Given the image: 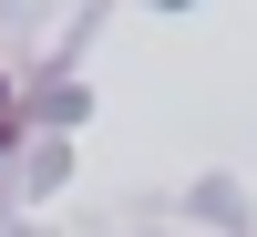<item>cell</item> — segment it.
Wrapping results in <instances>:
<instances>
[]
</instances>
